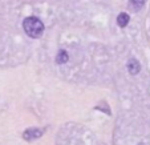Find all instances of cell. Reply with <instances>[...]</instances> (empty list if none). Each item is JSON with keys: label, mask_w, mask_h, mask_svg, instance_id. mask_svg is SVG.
<instances>
[{"label": "cell", "mask_w": 150, "mask_h": 145, "mask_svg": "<svg viewBox=\"0 0 150 145\" xmlns=\"http://www.w3.org/2000/svg\"><path fill=\"white\" fill-rule=\"evenodd\" d=\"M129 15L125 14V12H121V14L118 15V17H117V24H118L121 28H125V27L129 24Z\"/></svg>", "instance_id": "obj_4"}, {"label": "cell", "mask_w": 150, "mask_h": 145, "mask_svg": "<svg viewBox=\"0 0 150 145\" xmlns=\"http://www.w3.org/2000/svg\"><path fill=\"white\" fill-rule=\"evenodd\" d=\"M42 134V132L37 128H31V129H27L25 132L23 133V137L27 140V141H32L35 139H39L40 136Z\"/></svg>", "instance_id": "obj_2"}, {"label": "cell", "mask_w": 150, "mask_h": 145, "mask_svg": "<svg viewBox=\"0 0 150 145\" xmlns=\"http://www.w3.org/2000/svg\"><path fill=\"white\" fill-rule=\"evenodd\" d=\"M144 3H145V0H130V6L134 11L141 9L142 7H144Z\"/></svg>", "instance_id": "obj_6"}, {"label": "cell", "mask_w": 150, "mask_h": 145, "mask_svg": "<svg viewBox=\"0 0 150 145\" xmlns=\"http://www.w3.org/2000/svg\"><path fill=\"white\" fill-rule=\"evenodd\" d=\"M126 67H127L129 73H132V75H137L139 71H141V65H139V63L137 61L136 59H129Z\"/></svg>", "instance_id": "obj_3"}, {"label": "cell", "mask_w": 150, "mask_h": 145, "mask_svg": "<svg viewBox=\"0 0 150 145\" xmlns=\"http://www.w3.org/2000/svg\"><path fill=\"white\" fill-rule=\"evenodd\" d=\"M23 28L29 37L37 39V37H40L42 35V32H44V24H42V21L40 19L32 16V17H27V19L24 20Z\"/></svg>", "instance_id": "obj_1"}, {"label": "cell", "mask_w": 150, "mask_h": 145, "mask_svg": "<svg viewBox=\"0 0 150 145\" xmlns=\"http://www.w3.org/2000/svg\"><path fill=\"white\" fill-rule=\"evenodd\" d=\"M67 61H68V53H67L64 49H61L56 56V63L57 64H65Z\"/></svg>", "instance_id": "obj_5"}]
</instances>
